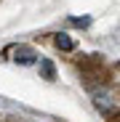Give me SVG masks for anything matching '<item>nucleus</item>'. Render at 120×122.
I'll return each instance as SVG.
<instances>
[{
    "label": "nucleus",
    "instance_id": "obj_1",
    "mask_svg": "<svg viewBox=\"0 0 120 122\" xmlns=\"http://www.w3.org/2000/svg\"><path fill=\"white\" fill-rule=\"evenodd\" d=\"M56 45L64 48V51H69V48H72V40H69L67 35H59V37H56Z\"/></svg>",
    "mask_w": 120,
    "mask_h": 122
},
{
    "label": "nucleus",
    "instance_id": "obj_2",
    "mask_svg": "<svg viewBox=\"0 0 120 122\" xmlns=\"http://www.w3.org/2000/svg\"><path fill=\"white\" fill-rule=\"evenodd\" d=\"M19 58H22V64H29V61H32V53L27 51V48H22V56H16V61Z\"/></svg>",
    "mask_w": 120,
    "mask_h": 122
},
{
    "label": "nucleus",
    "instance_id": "obj_3",
    "mask_svg": "<svg viewBox=\"0 0 120 122\" xmlns=\"http://www.w3.org/2000/svg\"><path fill=\"white\" fill-rule=\"evenodd\" d=\"M43 72L48 80H53V66H51V61H43Z\"/></svg>",
    "mask_w": 120,
    "mask_h": 122
}]
</instances>
